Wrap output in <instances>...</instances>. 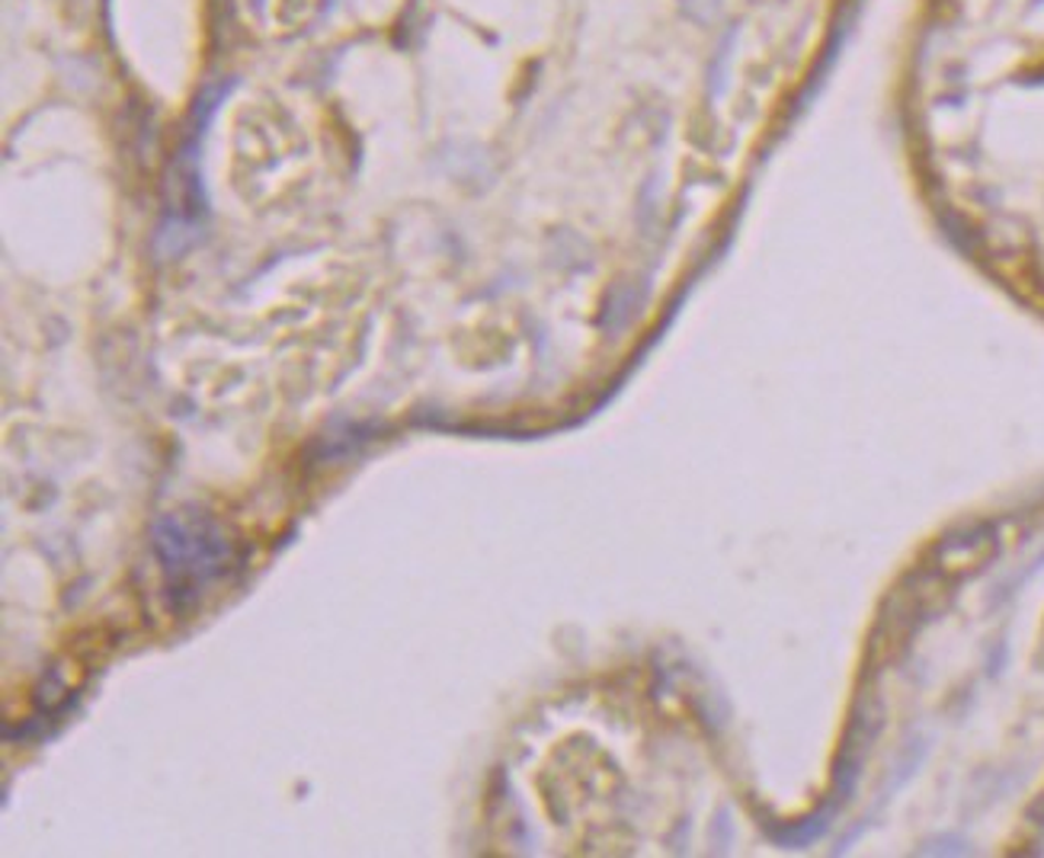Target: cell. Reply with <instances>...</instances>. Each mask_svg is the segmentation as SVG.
<instances>
[{
  "instance_id": "6da1fadb",
  "label": "cell",
  "mask_w": 1044,
  "mask_h": 858,
  "mask_svg": "<svg viewBox=\"0 0 1044 858\" xmlns=\"http://www.w3.org/2000/svg\"><path fill=\"white\" fill-rule=\"evenodd\" d=\"M154 542L174 596L203 593V586L225 571V561L231 554L225 535L196 515H167L157 525Z\"/></svg>"
}]
</instances>
